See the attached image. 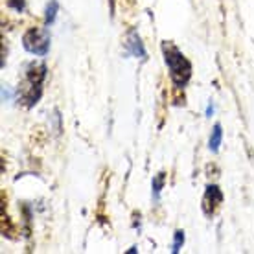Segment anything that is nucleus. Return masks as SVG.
<instances>
[{
    "label": "nucleus",
    "instance_id": "1",
    "mask_svg": "<svg viewBox=\"0 0 254 254\" xmlns=\"http://www.w3.org/2000/svg\"><path fill=\"white\" fill-rule=\"evenodd\" d=\"M46 72H48V68H46L45 63H32L26 68V76L19 85L17 98L28 109L33 107L41 100V96H43V81L46 79Z\"/></svg>",
    "mask_w": 254,
    "mask_h": 254
},
{
    "label": "nucleus",
    "instance_id": "2",
    "mask_svg": "<svg viewBox=\"0 0 254 254\" xmlns=\"http://www.w3.org/2000/svg\"><path fill=\"white\" fill-rule=\"evenodd\" d=\"M162 54H164V61L170 68V77H172L175 89H185L191 77V64L190 61L183 56V52L177 46L164 41L162 43Z\"/></svg>",
    "mask_w": 254,
    "mask_h": 254
},
{
    "label": "nucleus",
    "instance_id": "3",
    "mask_svg": "<svg viewBox=\"0 0 254 254\" xmlns=\"http://www.w3.org/2000/svg\"><path fill=\"white\" fill-rule=\"evenodd\" d=\"M22 45H24L26 52L39 56V58H45L50 50V32H48V28H30L22 37Z\"/></svg>",
    "mask_w": 254,
    "mask_h": 254
},
{
    "label": "nucleus",
    "instance_id": "4",
    "mask_svg": "<svg viewBox=\"0 0 254 254\" xmlns=\"http://www.w3.org/2000/svg\"><path fill=\"white\" fill-rule=\"evenodd\" d=\"M223 203V191L219 190V186L208 185L206 191L203 197V212L206 217H212L216 214V210L219 208V204Z\"/></svg>",
    "mask_w": 254,
    "mask_h": 254
},
{
    "label": "nucleus",
    "instance_id": "5",
    "mask_svg": "<svg viewBox=\"0 0 254 254\" xmlns=\"http://www.w3.org/2000/svg\"><path fill=\"white\" fill-rule=\"evenodd\" d=\"M126 46H127V54H131V56H134V58H140V59L147 58L144 43H142V39H140V35H138L136 30H131V32L127 33Z\"/></svg>",
    "mask_w": 254,
    "mask_h": 254
},
{
    "label": "nucleus",
    "instance_id": "6",
    "mask_svg": "<svg viewBox=\"0 0 254 254\" xmlns=\"http://www.w3.org/2000/svg\"><path fill=\"white\" fill-rule=\"evenodd\" d=\"M221 142H223V127H221V124H216V126H214V129H212V134H210V140H208L210 151H212V153L219 151Z\"/></svg>",
    "mask_w": 254,
    "mask_h": 254
},
{
    "label": "nucleus",
    "instance_id": "7",
    "mask_svg": "<svg viewBox=\"0 0 254 254\" xmlns=\"http://www.w3.org/2000/svg\"><path fill=\"white\" fill-rule=\"evenodd\" d=\"M166 185V173L160 172L157 177H153V183H151V195L155 201H159L160 199V191H162V188H164Z\"/></svg>",
    "mask_w": 254,
    "mask_h": 254
},
{
    "label": "nucleus",
    "instance_id": "8",
    "mask_svg": "<svg viewBox=\"0 0 254 254\" xmlns=\"http://www.w3.org/2000/svg\"><path fill=\"white\" fill-rule=\"evenodd\" d=\"M58 11H59V2L58 0H50V2H48V6H46V15H45V24L46 26H52L54 22H56Z\"/></svg>",
    "mask_w": 254,
    "mask_h": 254
},
{
    "label": "nucleus",
    "instance_id": "9",
    "mask_svg": "<svg viewBox=\"0 0 254 254\" xmlns=\"http://www.w3.org/2000/svg\"><path fill=\"white\" fill-rule=\"evenodd\" d=\"M185 245V230H175V234H173V247H172V253L177 254L181 249Z\"/></svg>",
    "mask_w": 254,
    "mask_h": 254
},
{
    "label": "nucleus",
    "instance_id": "10",
    "mask_svg": "<svg viewBox=\"0 0 254 254\" xmlns=\"http://www.w3.org/2000/svg\"><path fill=\"white\" fill-rule=\"evenodd\" d=\"M7 7L15 9L17 13H22L26 7V0H7Z\"/></svg>",
    "mask_w": 254,
    "mask_h": 254
},
{
    "label": "nucleus",
    "instance_id": "11",
    "mask_svg": "<svg viewBox=\"0 0 254 254\" xmlns=\"http://www.w3.org/2000/svg\"><path fill=\"white\" fill-rule=\"evenodd\" d=\"M2 100H4V102H11V100H13L11 89H9V87H6V85L2 87Z\"/></svg>",
    "mask_w": 254,
    "mask_h": 254
},
{
    "label": "nucleus",
    "instance_id": "12",
    "mask_svg": "<svg viewBox=\"0 0 254 254\" xmlns=\"http://www.w3.org/2000/svg\"><path fill=\"white\" fill-rule=\"evenodd\" d=\"M214 113H216V107H214V103L210 102V103H208V107H206V116L210 118V116L214 115Z\"/></svg>",
    "mask_w": 254,
    "mask_h": 254
}]
</instances>
